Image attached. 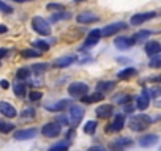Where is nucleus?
I'll return each mask as SVG.
<instances>
[{"mask_svg":"<svg viewBox=\"0 0 161 151\" xmlns=\"http://www.w3.org/2000/svg\"><path fill=\"white\" fill-rule=\"evenodd\" d=\"M152 123V118L145 113H139V115H134L130 118V128L131 131H136V132H142L145 131Z\"/></svg>","mask_w":161,"mask_h":151,"instance_id":"1","label":"nucleus"},{"mask_svg":"<svg viewBox=\"0 0 161 151\" xmlns=\"http://www.w3.org/2000/svg\"><path fill=\"white\" fill-rule=\"evenodd\" d=\"M32 29H33L36 33L43 35V36H49V35L52 33L51 24H49L44 18H41V16H35V18L32 19Z\"/></svg>","mask_w":161,"mask_h":151,"instance_id":"2","label":"nucleus"},{"mask_svg":"<svg viewBox=\"0 0 161 151\" xmlns=\"http://www.w3.org/2000/svg\"><path fill=\"white\" fill-rule=\"evenodd\" d=\"M68 93L73 98H82L84 95L89 93V85L84 84V82H73L68 87Z\"/></svg>","mask_w":161,"mask_h":151,"instance_id":"3","label":"nucleus"},{"mask_svg":"<svg viewBox=\"0 0 161 151\" xmlns=\"http://www.w3.org/2000/svg\"><path fill=\"white\" fill-rule=\"evenodd\" d=\"M82 117H84V109L80 106H71L69 107V123H71L73 129L76 126H79V123L82 121Z\"/></svg>","mask_w":161,"mask_h":151,"instance_id":"4","label":"nucleus"},{"mask_svg":"<svg viewBox=\"0 0 161 151\" xmlns=\"http://www.w3.org/2000/svg\"><path fill=\"white\" fill-rule=\"evenodd\" d=\"M156 16H158V13H156V11L137 13V14H134V16L130 19V24H131V25H141V24H144V22H147V21H150V19L156 18Z\"/></svg>","mask_w":161,"mask_h":151,"instance_id":"5","label":"nucleus"},{"mask_svg":"<svg viewBox=\"0 0 161 151\" xmlns=\"http://www.w3.org/2000/svg\"><path fill=\"white\" fill-rule=\"evenodd\" d=\"M128 25L125 24V22H114V24H109V25H106L103 30H100L101 32V36H104V38H109V36H112V35H115L117 32H120V30H123V29H126Z\"/></svg>","mask_w":161,"mask_h":151,"instance_id":"6","label":"nucleus"},{"mask_svg":"<svg viewBox=\"0 0 161 151\" xmlns=\"http://www.w3.org/2000/svg\"><path fill=\"white\" fill-rule=\"evenodd\" d=\"M60 132H62V126L57 124V123H46L41 129V134L44 137H49V138H54V137L60 135Z\"/></svg>","mask_w":161,"mask_h":151,"instance_id":"7","label":"nucleus"},{"mask_svg":"<svg viewBox=\"0 0 161 151\" xmlns=\"http://www.w3.org/2000/svg\"><path fill=\"white\" fill-rule=\"evenodd\" d=\"M133 145V140L128 138V137H120L117 140H114L111 145H109V149L111 151H125L126 148H130Z\"/></svg>","mask_w":161,"mask_h":151,"instance_id":"8","label":"nucleus"},{"mask_svg":"<svg viewBox=\"0 0 161 151\" xmlns=\"http://www.w3.org/2000/svg\"><path fill=\"white\" fill-rule=\"evenodd\" d=\"M123 126H125V113H117L114 117V121L106 128V132L108 134L109 132H117V131L123 129Z\"/></svg>","mask_w":161,"mask_h":151,"instance_id":"9","label":"nucleus"},{"mask_svg":"<svg viewBox=\"0 0 161 151\" xmlns=\"http://www.w3.org/2000/svg\"><path fill=\"white\" fill-rule=\"evenodd\" d=\"M76 21L79 24H92V22H98L100 21V16L90 13V11H82V13H79Z\"/></svg>","mask_w":161,"mask_h":151,"instance_id":"10","label":"nucleus"},{"mask_svg":"<svg viewBox=\"0 0 161 151\" xmlns=\"http://www.w3.org/2000/svg\"><path fill=\"white\" fill-rule=\"evenodd\" d=\"M136 106H137V109H141V110H145V109L150 106V91H148L147 88H144L142 93L137 96Z\"/></svg>","mask_w":161,"mask_h":151,"instance_id":"11","label":"nucleus"},{"mask_svg":"<svg viewBox=\"0 0 161 151\" xmlns=\"http://www.w3.org/2000/svg\"><path fill=\"white\" fill-rule=\"evenodd\" d=\"M36 134H38V131L33 129V128H30V129H21V131H16L13 137H14L16 140H30V138H35Z\"/></svg>","mask_w":161,"mask_h":151,"instance_id":"12","label":"nucleus"},{"mask_svg":"<svg viewBox=\"0 0 161 151\" xmlns=\"http://www.w3.org/2000/svg\"><path fill=\"white\" fill-rule=\"evenodd\" d=\"M100 39H101V32H100L98 29H95V30H92V32L87 35L86 43H84V47L95 46V44H98V41H100Z\"/></svg>","mask_w":161,"mask_h":151,"instance_id":"13","label":"nucleus"},{"mask_svg":"<svg viewBox=\"0 0 161 151\" xmlns=\"http://www.w3.org/2000/svg\"><path fill=\"white\" fill-rule=\"evenodd\" d=\"M95 113H97V117L98 118H109L112 113H114V107L111 106V104H103V106H98L97 107V110H95Z\"/></svg>","mask_w":161,"mask_h":151,"instance_id":"14","label":"nucleus"},{"mask_svg":"<svg viewBox=\"0 0 161 151\" xmlns=\"http://www.w3.org/2000/svg\"><path fill=\"white\" fill-rule=\"evenodd\" d=\"M0 113H2L3 117H7V118H14L16 115H18V112H16V109L11 106V104H8V102H0Z\"/></svg>","mask_w":161,"mask_h":151,"instance_id":"15","label":"nucleus"},{"mask_svg":"<svg viewBox=\"0 0 161 151\" xmlns=\"http://www.w3.org/2000/svg\"><path fill=\"white\" fill-rule=\"evenodd\" d=\"M158 143V135L156 134H148V135H144L139 138V145L142 148H148V146H153Z\"/></svg>","mask_w":161,"mask_h":151,"instance_id":"16","label":"nucleus"},{"mask_svg":"<svg viewBox=\"0 0 161 151\" xmlns=\"http://www.w3.org/2000/svg\"><path fill=\"white\" fill-rule=\"evenodd\" d=\"M74 61H76V57L74 55H63V57H60V58H57L54 61V66L55 68H66V66H69Z\"/></svg>","mask_w":161,"mask_h":151,"instance_id":"17","label":"nucleus"},{"mask_svg":"<svg viewBox=\"0 0 161 151\" xmlns=\"http://www.w3.org/2000/svg\"><path fill=\"white\" fill-rule=\"evenodd\" d=\"M66 106H68V101H66V99H60V101H55V102H52V104H46L44 109L49 110V112H60V110H63Z\"/></svg>","mask_w":161,"mask_h":151,"instance_id":"18","label":"nucleus"},{"mask_svg":"<svg viewBox=\"0 0 161 151\" xmlns=\"http://www.w3.org/2000/svg\"><path fill=\"white\" fill-rule=\"evenodd\" d=\"M114 44H115V47H117V49H120V50H126L128 47H131V46H133V43H131V39H130L128 36H120V38H115Z\"/></svg>","mask_w":161,"mask_h":151,"instance_id":"19","label":"nucleus"},{"mask_svg":"<svg viewBox=\"0 0 161 151\" xmlns=\"http://www.w3.org/2000/svg\"><path fill=\"white\" fill-rule=\"evenodd\" d=\"M145 52H147V55H156V54H159L161 52V44L158 43V41H148L147 44H145Z\"/></svg>","mask_w":161,"mask_h":151,"instance_id":"20","label":"nucleus"},{"mask_svg":"<svg viewBox=\"0 0 161 151\" xmlns=\"http://www.w3.org/2000/svg\"><path fill=\"white\" fill-rule=\"evenodd\" d=\"M103 99H104V95L100 93V91H97V93H93V95H84V96H82V102H86V104H92V102L103 101Z\"/></svg>","mask_w":161,"mask_h":151,"instance_id":"21","label":"nucleus"},{"mask_svg":"<svg viewBox=\"0 0 161 151\" xmlns=\"http://www.w3.org/2000/svg\"><path fill=\"white\" fill-rule=\"evenodd\" d=\"M114 87H115V82H112V81H103V82H98L97 84V91H100V93L111 91Z\"/></svg>","mask_w":161,"mask_h":151,"instance_id":"22","label":"nucleus"},{"mask_svg":"<svg viewBox=\"0 0 161 151\" xmlns=\"http://www.w3.org/2000/svg\"><path fill=\"white\" fill-rule=\"evenodd\" d=\"M152 35H153V32H152V30H141V32L134 33V36H131L130 39H131V43H133V44H136V43H139L141 39L148 38V36H152Z\"/></svg>","mask_w":161,"mask_h":151,"instance_id":"23","label":"nucleus"},{"mask_svg":"<svg viewBox=\"0 0 161 151\" xmlns=\"http://www.w3.org/2000/svg\"><path fill=\"white\" fill-rule=\"evenodd\" d=\"M133 76H136V69L134 68H125L117 74V77L119 79H130V77H133Z\"/></svg>","mask_w":161,"mask_h":151,"instance_id":"24","label":"nucleus"},{"mask_svg":"<svg viewBox=\"0 0 161 151\" xmlns=\"http://www.w3.org/2000/svg\"><path fill=\"white\" fill-rule=\"evenodd\" d=\"M21 55H22L24 58H38V57H41V50L24 49V50H21Z\"/></svg>","mask_w":161,"mask_h":151,"instance_id":"25","label":"nucleus"},{"mask_svg":"<svg viewBox=\"0 0 161 151\" xmlns=\"http://www.w3.org/2000/svg\"><path fill=\"white\" fill-rule=\"evenodd\" d=\"M47 63H36V65H33L32 66V71L35 72V76H41L43 72H46L47 71Z\"/></svg>","mask_w":161,"mask_h":151,"instance_id":"26","label":"nucleus"},{"mask_svg":"<svg viewBox=\"0 0 161 151\" xmlns=\"http://www.w3.org/2000/svg\"><path fill=\"white\" fill-rule=\"evenodd\" d=\"M13 91H14V95L18 98H24L25 96V85L21 84V82H16L14 87H13Z\"/></svg>","mask_w":161,"mask_h":151,"instance_id":"27","label":"nucleus"},{"mask_svg":"<svg viewBox=\"0 0 161 151\" xmlns=\"http://www.w3.org/2000/svg\"><path fill=\"white\" fill-rule=\"evenodd\" d=\"M13 129H14V124L7 123V121H0V132H2V134H8Z\"/></svg>","mask_w":161,"mask_h":151,"instance_id":"28","label":"nucleus"},{"mask_svg":"<svg viewBox=\"0 0 161 151\" xmlns=\"http://www.w3.org/2000/svg\"><path fill=\"white\" fill-rule=\"evenodd\" d=\"M95 131H97V121H87L86 126H84V132L89 134V135H92Z\"/></svg>","mask_w":161,"mask_h":151,"instance_id":"29","label":"nucleus"},{"mask_svg":"<svg viewBox=\"0 0 161 151\" xmlns=\"http://www.w3.org/2000/svg\"><path fill=\"white\" fill-rule=\"evenodd\" d=\"M33 47H36L38 50H49V44L46 43V41H41V39H36V41H33Z\"/></svg>","mask_w":161,"mask_h":151,"instance_id":"30","label":"nucleus"},{"mask_svg":"<svg viewBox=\"0 0 161 151\" xmlns=\"http://www.w3.org/2000/svg\"><path fill=\"white\" fill-rule=\"evenodd\" d=\"M0 13H3V14H11V13H13V8H11L8 3H5L3 0H0Z\"/></svg>","mask_w":161,"mask_h":151,"instance_id":"31","label":"nucleus"},{"mask_svg":"<svg viewBox=\"0 0 161 151\" xmlns=\"http://www.w3.org/2000/svg\"><path fill=\"white\" fill-rule=\"evenodd\" d=\"M49 151H68V143H66V142L57 143V145L51 146V148H49Z\"/></svg>","mask_w":161,"mask_h":151,"instance_id":"32","label":"nucleus"},{"mask_svg":"<svg viewBox=\"0 0 161 151\" xmlns=\"http://www.w3.org/2000/svg\"><path fill=\"white\" fill-rule=\"evenodd\" d=\"M148 65H150L152 68H159V66H161V57H159V54L152 55V60H150Z\"/></svg>","mask_w":161,"mask_h":151,"instance_id":"33","label":"nucleus"},{"mask_svg":"<svg viewBox=\"0 0 161 151\" xmlns=\"http://www.w3.org/2000/svg\"><path fill=\"white\" fill-rule=\"evenodd\" d=\"M16 77H18L19 81H21V79H22V81L27 79V77H29V69H27V68H19L18 72H16Z\"/></svg>","mask_w":161,"mask_h":151,"instance_id":"34","label":"nucleus"},{"mask_svg":"<svg viewBox=\"0 0 161 151\" xmlns=\"http://www.w3.org/2000/svg\"><path fill=\"white\" fill-rule=\"evenodd\" d=\"M68 18H69V14H68L65 10H62V13L58 11L57 14H54V16H52V21L55 22V21H62V19H68Z\"/></svg>","mask_w":161,"mask_h":151,"instance_id":"35","label":"nucleus"},{"mask_svg":"<svg viewBox=\"0 0 161 151\" xmlns=\"http://www.w3.org/2000/svg\"><path fill=\"white\" fill-rule=\"evenodd\" d=\"M131 99V96H128V95H117L115 98H114V101L117 102V104H123V102H128Z\"/></svg>","mask_w":161,"mask_h":151,"instance_id":"36","label":"nucleus"},{"mask_svg":"<svg viewBox=\"0 0 161 151\" xmlns=\"http://www.w3.org/2000/svg\"><path fill=\"white\" fill-rule=\"evenodd\" d=\"M43 98V93H40V91H32L30 95H29V99L32 101V102H35V101H40Z\"/></svg>","mask_w":161,"mask_h":151,"instance_id":"37","label":"nucleus"},{"mask_svg":"<svg viewBox=\"0 0 161 151\" xmlns=\"http://www.w3.org/2000/svg\"><path fill=\"white\" fill-rule=\"evenodd\" d=\"M47 10H58V11H62V10H65V7L62 3H47Z\"/></svg>","mask_w":161,"mask_h":151,"instance_id":"38","label":"nucleus"},{"mask_svg":"<svg viewBox=\"0 0 161 151\" xmlns=\"http://www.w3.org/2000/svg\"><path fill=\"white\" fill-rule=\"evenodd\" d=\"M22 117H25V118H33V117H35V110H32V109H27V110H24Z\"/></svg>","mask_w":161,"mask_h":151,"instance_id":"39","label":"nucleus"},{"mask_svg":"<svg viewBox=\"0 0 161 151\" xmlns=\"http://www.w3.org/2000/svg\"><path fill=\"white\" fill-rule=\"evenodd\" d=\"M87 151H108L104 146H101V145H93V146H90Z\"/></svg>","mask_w":161,"mask_h":151,"instance_id":"40","label":"nucleus"},{"mask_svg":"<svg viewBox=\"0 0 161 151\" xmlns=\"http://www.w3.org/2000/svg\"><path fill=\"white\" fill-rule=\"evenodd\" d=\"M8 54V49H5V47H0V60H2L5 55Z\"/></svg>","mask_w":161,"mask_h":151,"instance_id":"41","label":"nucleus"},{"mask_svg":"<svg viewBox=\"0 0 161 151\" xmlns=\"http://www.w3.org/2000/svg\"><path fill=\"white\" fill-rule=\"evenodd\" d=\"M0 87H2V88H8L10 87L8 81H0Z\"/></svg>","mask_w":161,"mask_h":151,"instance_id":"42","label":"nucleus"},{"mask_svg":"<svg viewBox=\"0 0 161 151\" xmlns=\"http://www.w3.org/2000/svg\"><path fill=\"white\" fill-rule=\"evenodd\" d=\"M7 32H8V27H7V25H0V35L7 33Z\"/></svg>","mask_w":161,"mask_h":151,"instance_id":"43","label":"nucleus"},{"mask_svg":"<svg viewBox=\"0 0 161 151\" xmlns=\"http://www.w3.org/2000/svg\"><path fill=\"white\" fill-rule=\"evenodd\" d=\"M13 2H18V3H25V2H33V0H13Z\"/></svg>","mask_w":161,"mask_h":151,"instance_id":"44","label":"nucleus"},{"mask_svg":"<svg viewBox=\"0 0 161 151\" xmlns=\"http://www.w3.org/2000/svg\"><path fill=\"white\" fill-rule=\"evenodd\" d=\"M76 3H80V2H86V0H74Z\"/></svg>","mask_w":161,"mask_h":151,"instance_id":"45","label":"nucleus"}]
</instances>
